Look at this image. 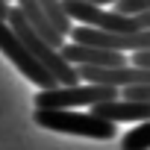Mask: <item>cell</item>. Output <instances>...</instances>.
Listing matches in <instances>:
<instances>
[{"label": "cell", "instance_id": "6da1fadb", "mask_svg": "<svg viewBox=\"0 0 150 150\" xmlns=\"http://www.w3.org/2000/svg\"><path fill=\"white\" fill-rule=\"evenodd\" d=\"M6 24L12 27V33L24 41V47L30 50V56L50 74V77L56 80V86H77L80 83V77H77V68L74 65H68L65 59H62V53L56 50V47H50L21 15H18V9H12L9 6V12H6Z\"/></svg>", "mask_w": 150, "mask_h": 150}, {"label": "cell", "instance_id": "7a4b0ae2", "mask_svg": "<svg viewBox=\"0 0 150 150\" xmlns=\"http://www.w3.org/2000/svg\"><path fill=\"white\" fill-rule=\"evenodd\" d=\"M33 121L50 132H65V135H83V138H97L109 141L118 135L112 121L94 118L91 112H74V109H35Z\"/></svg>", "mask_w": 150, "mask_h": 150}, {"label": "cell", "instance_id": "3957f363", "mask_svg": "<svg viewBox=\"0 0 150 150\" xmlns=\"http://www.w3.org/2000/svg\"><path fill=\"white\" fill-rule=\"evenodd\" d=\"M62 12L68 15V21H77L80 27L106 30V33H141V30H150V12L115 15L112 9L94 6L88 0H62Z\"/></svg>", "mask_w": 150, "mask_h": 150}, {"label": "cell", "instance_id": "277c9868", "mask_svg": "<svg viewBox=\"0 0 150 150\" xmlns=\"http://www.w3.org/2000/svg\"><path fill=\"white\" fill-rule=\"evenodd\" d=\"M106 100H118V88L77 83V86L41 88L35 94L33 106L35 109H77V106H97V103H106Z\"/></svg>", "mask_w": 150, "mask_h": 150}, {"label": "cell", "instance_id": "5b68a950", "mask_svg": "<svg viewBox=\"0 0 150 150\" xmlns=\"http://www.w3.org/2000/svg\"><path fill=\"white\" fill-rule=\"evenodd\" d=\"M68 38H74V44L115 50V53H132V50H147L150 47V30H141V33H106V30H91V27L77 24V27H71Z\"/></svg>", "mask_w": 150, "mask_h": 150}, {"label": "cell", "instance_id": "8992f818", "mask_svg": "<svg viewBox=\"0 0 150 150\" xmlns=\"http://www.w3.org/2000/svg\"><path fill=\"white\" fill-rule=\"evenodd\" d=\"M0 50H3V56H6L9 62H15V68L24 74L30 83H35V86H41V88H53V86H56V80L30 56V50L24 47V41L12 33V27H9L3 18H0Z\"/></svg>", "mask_w": 150, "mask_h": 150}, {"label": "cell", "instance_id": "52a82bcc", "mask_svg": "<svg viewBox=\"0 0 150 150\" xmlns=\"http://www.w3.org/2000/svg\"><path fill=\"white\" fill-rule=\"evenodd\" d=\"M91 115L94 118H103V121H112V124H118V121H135V124H141V121H147L150 118V103H129V100H106V103H97V106H91Z\"/></svg>", "mask_w": 150, "mask_h": 150}, {"label": "cell", "instance_id": "ba28073f", "mask_svg": "<svg viewBox=\"0 0 150 150\" xmlns=\"http://www.w3.org/2000/svg\"><path fill=\"white\" fill-rule=\"evenodd\" d=\"M15 9H18V15H21V18H24V21H27V24H30V27L47 41V44H50V47H56V50L62 47L65 38L53 30V24L47 21V15L41 12V6L35 3V0H15Z\"/></svg>", "mask_w": 150, "mask_h": 150}, {"label": "cell", "instance_id": "9c48e42d", "mask_svg": "<svg viewBox=\"0 0 150 150\" xmlns=\"http://www.w3.org/2000/svg\"><path fill=\"white\" fill-rule=\"evenodd\" d=\"M147 147H150V124L147 121H141L121 138V150H147Z\"/></svg>", "mask_w": 150, "mask_h": 150}, {"label": "cell", "instance_id": "30bf717a", "mask_svg": "<svg viewBox=\"0 0 150 150\" xmlns=\"http://www.w3.org/2000/svg\"><path fill=\"white\" fill-rule=\"evenodd\" d=\"M115 15H141V12H150V0H118L112 3Z\"/></svg>", "mask_w": 150, "mask_h": 150}, {"label": "cell", "instance_id": "8fae6325", "mask_svg": "<svg viewBox=\"0 0 150 150\" xmlns=\"http://www.w3.org/2000/svg\"><path fill=\"white\" fill-rule=\"evenodd\" d=\"M121 100H129V103H150V86H124L118 88Z\"/></svg>", "mask_w": 150, "mask_h": 150}, {"label": "cell", "instance_id": "7c38bea8", "mask_svg": "<svg viewBox=\"0 0 150 150\" xmlns=\"http://www.w3.org/2000/svg\"><path fill=\"white\" fill-rule=\"evenodd\" d=\"M127 65H132L138 71H150V53L147 50H132L129 59H127Z\"/></svg>", "mask_w": 150, "mask_h": 150}, {"label": "cell", "instance_id": "4fadbf2b", "mask_svg": "<svg viewBox=\"0 0 150 150\" xmlns=\"http://www.w3.org/2000/svg\"><path fill=\"white\" fill-rule=\"evenodd\" d=\"M88 3H94V6H103V9H106V6H112V3H118V0H88Z\"/></svg>", "mask_w": 150, "mask_h": 150}, {"label": "cell", "instance_id": "5bb4252c", "mask_svg": "<svg viewBox=\"0 0 150 150\" xmlns=\"http://www.w3.org/2000/svg\"><path fill=\"white\" fill-rule=\"evenodd\" d=\"M6 12H9V3H6V0H0V18H3V21H6Z\"/></svg>", "mask_w": 150, "mask_h": 150}, {"label": "cell", "instance_id": "9a60e30c", "mask_svg": "<svg viewBox=\"0 0 150 150\" xmlns=\"http://www.w3.org/2000/svg\"><path fill=\"white\" fill-rule=\"evenodd\" d=\"M6 3H9V6H12V0H6Z\"/></svg>", "mask_w": 150, "mask_h": 150}]
</instances>
